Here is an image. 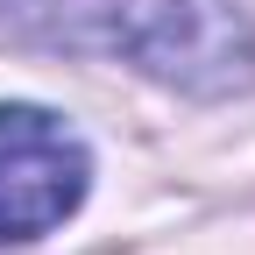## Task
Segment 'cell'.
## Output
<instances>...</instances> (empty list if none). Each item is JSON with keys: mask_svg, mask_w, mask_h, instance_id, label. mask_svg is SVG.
<instances>
[{"mask_svg": "<svg viewBox=\"0 0 255 255\" xmlns=\"http://www.w3.org/2000/svg\"><path fill=\"white\" fill-rule=\"evenodd\" d=\"M0 21L50 50L135 64L199 100L255 85V28L234 0H0Z\"/></svg>", "mask_w": 255, "mask_h": 255, "instance_id": "obj_1", "label": "cell"}, {"mask_svg": "<svg viewBox=\"0 0 255 255\" xmlns=\"http://www.w3.org/2000/svg\"><path fill=\"white\" fill-rule=\"evenodd\" d=\"M85 142L43 107H0V241H36L85 199Z\"/></svg>", "mask_w": 255, "mask_h": 255, "instance_id": "obj_2", "label": "cell"}]
</instances>
